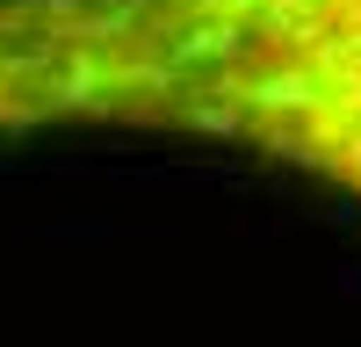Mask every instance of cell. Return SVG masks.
I'll list each match as a JSON object with an SVG mask.
<instances>
[{"instance_id":"obj_1","label":"cell","mask_w":361,"mask_h":347,"mask_svg":"<svg viewBox=\"0 0 361 347\" xmlns=\"http://www.w3.org/2000/svg\"><path fill=\"white\" fill-rule=\"evenodd\" d=\"M231 145L361 217V0H0V138Z\"/></svg>"}]
</instances>
